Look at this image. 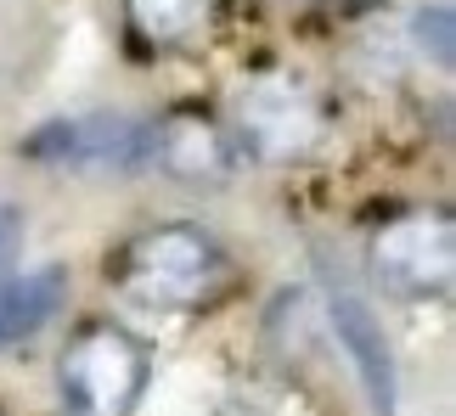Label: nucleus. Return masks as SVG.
<instances>
[{
    "label": "nucleus",
    "mask_w": 456,
    "mask_h": 416,
    "mask_svg": "<svg viewBox=\"0 0 456 416\" xmlns=\"http://www.w3.org/2000/svg\"><path fill=\"white\" fill-rule=\"evenodd\" d=\"M113 282L125 287L135 304L186 309V304H203V299L220 292L225 253L198 225H152V231L125 242V253L113 259Z\"/></svg>",
    "instance_id": "1"
},
{
    "label": "nucleus",
    "mask_w": 456,
    "mask_h": 416,
    "mask_svg": "<svg viewBox=\"0 0 456 416\" xmlns=\"http://www.w3.org/2000/svg\"><path fill=\"white\" fill-rule=\"evenodd\" d=\"M147 343L113 321L79 326L57 360V388L68 416H130L147 394Z\"/></svg>",
    "instance_id": "2"
},
{
    "label": "nucleus",
    "mask_w": 456,
    "mask_h": 416,
    "mask_svg": "<svg viewBox=\"0 0 456 416\" xmlns=\"http://www.w3.org/2000/svg\"><path fill=\"white\" fill-rule=\"evenodd\" d=\"M23 158L74 175H130L152 164V124L130 113H68L23 135Z\"/></svg>",
    "instance_id": "3"
},
{
    "label": "nucleus",
    "mask_w": 456,
    "mask_h": 416,
    "mask_svg": "<svg viewBox=\"0 0 456 416\" xmlns=\"http://www.w3.org/2000/svg\"><path fill=\"white\" fill-rule=\"evenodd\" d=\"M372 276L406 304L445 299L456 282V220L451 208H411L372 236Z\"/></svg>",
    "instance_id": "4"
},
{
    "label": "nucleus",
    "mask_w": 456,
    "mask_h": 416,
    "mask_svg": "<svg viewBox=\"0 0 456 416\" xmlns=\"http://www.w3.org/2000/svg\"><path fill=\"white\" fill-rule=\"evenodd\" d=\"M327 118L299 79H254L237 96V141L254 152L259 164H299L322 147Z\"/></svg>",
    "instance_id": "5"
},
{
    "label": "nucleus",
    "mask_w": 456,
    "mask_h": 416,
    "mask_svg": "<svg viewBox=\"0 0 456 416\" xmlns=\"http://www.w3.org/2000/svg\"><path fill=\"white\" fill-rule=\"evenodd\" d=\"M152 164L175 180L215 186L237 169V147L225 135V124H215L198 108H181V113H164L152 124Z\"/></svg>",
    "instance_id": "6"
},
{
    "label": "nucleus",
    "mask_w": 456,
    "mask_h": 416,
    "mask_svg": "<svg viewBox=\"0 0 456 416\" xmlns=\"http://www.w3.org/2000/svg\"><path fill=\"white\" fill-rule=\"evenodd\" d=\"M332 332H338L344 355L355 360L366 400L378 405V416H400V372H395V349L383 343V326L372 316V304L355 292H332Z\"/></svg>",
    "instance_id": "7"
},
{
    "label": "nucleus",
    "mask_w": 456,
    "mask_h": 416,
    "mask_svg": "<svg viewBox=\"0 0 456 416\" xmlns=\"http://www.w3.org/2000/svg\"><path fill=\"white\" fill-rule=\"evenodd\" d=\"M57 304H62V270L57 265L0 276V343H17V338L40 332Z\"/></svg>",
    "instance_id": "8"
},
{
    "label": "nucleus",
    "mask_w": 456,
    "mask_h": 416,
    "mask_svg": "<svg viewBox=\"0 0 456 416\" xmlns=\"http://www.w3.org/2000/svg\"><path fill=\"white\" fill-rule=\"evenodd\" d=\"M125 17H130V28L142 34L147 45L169 51V45L198 40V34L208 28L215 0H125Z\"/></svg>",
    "instance_id": "9"
},
{
    "label": "nucleus",
    "mask_w": 456,
    "mask_h": 416,
    "mask_svg": "<svg viewBox=\"0 0 456 416\" xmlns=\"http://www.w3.org/2000/svg\"><path fill=\"white\" fill-rule=\"evenodd\" d=\"M417 45L434 51L440 68H451V6H434V12L417 17Z\"/></svg>",
    "instance_id": "10"
},
{
    "label": "nucleus",
    "mask_w": 456,
    "mask_h": 416,
    "mask_svg": "<svg viewBox=\"0 0 456 416\" xmlns=\"http://www.w3.org/2000/svg\"><path fill=\"white\" fill-rule=\"evenodd\" d=\"M17 236H23V220L0 208V276H12V253H17Z\"/></svg>",
    "instance_id": "11"
}]
</instances>
